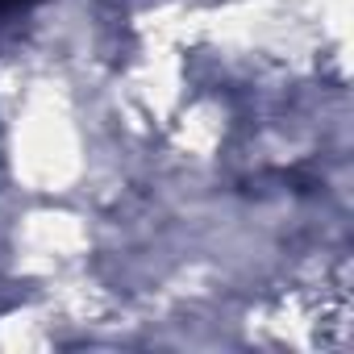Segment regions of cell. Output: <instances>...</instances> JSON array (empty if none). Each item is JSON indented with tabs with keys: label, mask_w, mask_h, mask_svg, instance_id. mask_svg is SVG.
<instances>
[{
	"label": "cell",
	"mask_w": 354,
	"mask_h": 354,
	"mask_svg": "<svg viewBox=\"0 0 354 354\" xmlns=\"http://www.w3.org/2000/svg\"><path fill=\"white\" fill-rule=\"evenodd\" d=\"M34 0H0V13H17V9H30Z\"/></svg>",
	"instance_id": "6da1fadb"
}]
</instances>
